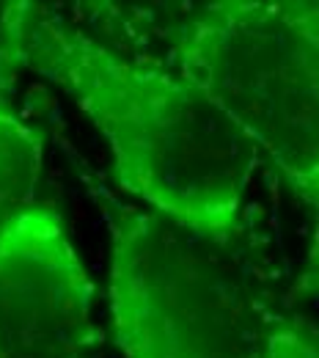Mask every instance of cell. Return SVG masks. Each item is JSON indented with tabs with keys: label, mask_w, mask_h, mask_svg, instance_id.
Returning <instances> with one entry per match:
<instances>
[{
	"label": "cell",
	"mask_w": 319,
	"mask_h": 358,
	"mask_svg": "<svg viewBox=\"0 0 319 358\" xmlns=\"http://www.w3.org/2000/svg\"><path fill=\"white\" fill-rule=\"evenodd\" d=\"M22 69L86 113L119 185L143 210L234 243L259 155L193 78L127 55L50 6L8 3L0 11V83Z\"/></svg>",
	"instance_id": "cell-1"
},
{
	"label": "cell",
	"mask_w": 319,
	"mask_h": 358,
	"mask_svg": "<svg viewBox=\"0 0 319 358\" xmlns=\"http://www.w3.org/2000/svg\"><path fill=\"white\" fill-rule=\"evenodd\" d=\"M171 64L207 91L286 187L319 204V39L297 0L193 6L168 31Z\"/></svg>",
	"instance_id": "cell-2"
},
{
	"label": "cell",
	"mask_w": 319,
	"mask_h": 358,
	"mask_svg": "<svg viewBox=\"0 0 319 358\" xmlns=\"http://www.w3.org/2000/svg\"><path fill=\"white\" fill-rule=\"evenodd\" d=\"M107 309L121 358H267L270 314L228 245L143 207L110 221Z\"/></svg>",
	"instance_id": "cell-3"
},
{
	"label": "cell",
	"mask_w": 319,
	"mask_h": 358,
	"mask_svg": "<svg viewBox=\"0 0 319 358\" xmlns=\"http://www.w3.org/2000/svg\"><path fill=\"white\" fill-rule=\"evenodd\" d=\"M94 303L64 215L39 199L0 240V358H102Z\"/></svg>",
	"instance_id": "cell-4"
},
{
	"label": "cell",
	"mask_w": 319,
	"mask_h": 358,
	"mask_svg": "<svg viewBox=\"0 0 319 358\" xmlns=\"http://www.w3.org/2000/svg\"><path fill=\"white\" fill-rule=\"evenodd\" d=\"M45 143L11 105L0 83V240L39 201Z\"/></svg>",
	"instance_id": "cell-5"
},
{
	"label": "cell",
	"mask_w": 319,
	"mask_h": 358,
	"mask_svg": "<svg viewBox=\"0 0 319 358\" xmlns=\"http://www.w3.org/2000/svg\"><path fill=\"white\" fill-rule=\"evenodd\" d=\"M267 358H319V325L270 317Z\"/></svg>",
	"instance_id": "cell-6"
},
{
	"label": "cell",
	"mask_w": 319,
	"mask_h": 358,
	"mask_svg": "<svg viewBox=\"0 0 319 358\" xmlns=\"http://www.w3.org/2000/svg\"><path fill=\"white\" fill-rule=\"evenodd\" d=\"M292 301L319 303V204L311 210V240H309L300 273L292 284Z\"/></svg>",
	"instance_id": "cell-7"
},
{
	"label": "cell",
	"mask_w": 319,
	"mask_h": 358,
	"mask_svg": "<svg viewBox=\"0 0 319 358\" xmlns=\"http://www.w3.org/2000/svg\"><path fill=\"white\" fill-rule=\"evenodd\" d=\"M297 8L306 20V25L314 31V36L319 39V0H297Z\"/></svg>",
	"instance_id": "cell-8"
}]
</instances>
